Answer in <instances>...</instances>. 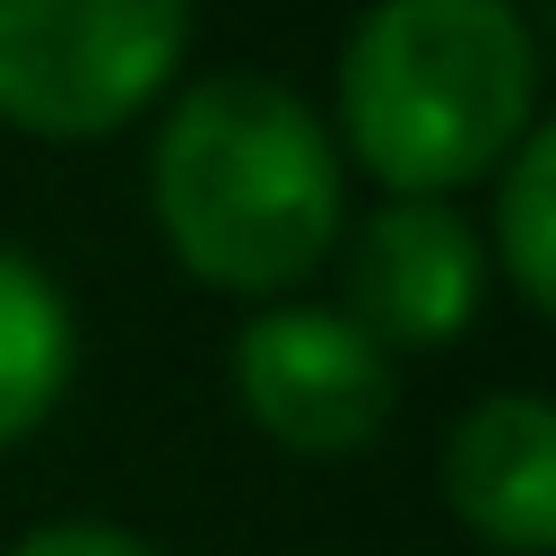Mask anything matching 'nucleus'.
Returning <instances> with one entry per match:
<instances>
[{
  "label": "nucleus",
  "mask_w": 556,
  "mask_h": 556,
  "mask_svg": "<svg viewBox=\"0 0 556 556\" xmlns=\"http://www.w3.org/2000/svg\"><path fill=\"white\" fill-rule=\"evenodd\" d=\"M75 380V306L65 288L0 241V445L38 437Z\"/></svg>",
  "instance_id": "obj_7"
},
{
  "label": "nucleus",
  "mask_w": 556,
  "mask_h": 556,
  "mask_svg": "<svg viewBox=\"0 0 556 556\" xmlns=\"http://www.w3.org/2000/svg\"><path fill=\"white\" fill-rule=\"evenodd\" d=\"M501 177V204H492V251L510 269L519 306L547 316L556 306V223H547V195H556V130H529L510 159L492 167Z\"/></svg>",
  "instance_id": "obj_8"
},
{
  "label": "nucleus",
  "mask_w": 556,
  "mask_h": 556,
  "mask_svg": "<svg viewBox=\"0 0 556 556\" xmlns=\"http://www.w3.org/2000/svg\"><path fill=\"white\" fill-rule=\"evenodd\" d=\"M159 232L204 288L223 298H278L325 269L343 232V167L334 130L288 84L214 75L167 102L159 159H149Z\"/></svg>",
  "instance_id": "obj_1"
},
{
  "label": "nucleus",
  "mask_w": 556,
  "mask_h": 556,
  "mask_svg": "<svg viewBox=\"0 0 556 556\" xmlns=\"http://www.w3.org/2000/svg\"><path fill=\"white\" fill-rule=\"evenodd\" d=\"M353 159L390 195H455L538 130V38L510 0H380L334 75Z\"/></svg>",
  "instance_id": "obj_2"
},
{
  "label": "nucleus",
  "mask_w": 556,
  "mask_h": 556,
  "mask_svg": "<svg viewBox=\"0 0 556 556\" xmlns=\"http://www.w3.org/2000/svg\"><path fill=\"white\" fill-rule=\"evenodd\" d=\"M10 556H159V547H139L112 519H56V529H28Z\"/></svg>",
  "instance_id": "obj_9"
},
{
  "label": "nucleus",
  "mask_w": 556,
  "mask_h": 556,
  "mask_svg": "<svg viewBox=\"0 0 556 556\" xmlns=\"http://www.w3.org/2000/svg\"><path fill=\"white\" fill-rule=\"evenodd\" d=\"M232 390L269 445L288 455H362L390 427V353L334 306H269L232 343Z\"/></svg>",
  "instance_id": "obj_4"
},
{
  "label": "nucleus",
  "mask_w": 556,
  "mask_h": 556,
  "mask_svg": "<svg viewBox=\"0 0 556 556\" xmlns=\"http://www.w3.org/2000/svg\"><path fill=\"white\" fill-rule=\"evenodd\" d=\"M195 0H0V121L28 139H112L167 102Z\"/></svg>",
  "instance_id": "obj_3"
},
{
  "label": "nucleus",
  "mask_w": 556,
  "mask_h": 556,
  "mask_svg": "<svg viewBox=\"0 0 556 556\" xmlns=\"http://www.w3.org/2000/svg\"><path fill=\"white\" fill-rule=\"evenodd\" d=\"M482 232L437 195H390L343 251V316L380 353H437L482 306Z\"/></svg>",
  "instance_id": "obj_5"
},
{
  "label": "nucleus",
  "mask_w": 556,
  "mask_h": 556,
  "mask_svg": "<svg viewBox=\"0 0 556 556\" xmlns=\"http://www.w3.org/2000/svg\"><path fill=\"white\" fill-rule=\"evenodd\" d=\"M445 501L455 519L501 556H547L556 547V417L547 399L501 390L455 417L445 437Z\"/></svg>",
  "instance_id": "obj_6"
}]
</instances>
